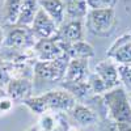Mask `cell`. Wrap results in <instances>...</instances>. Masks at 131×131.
<instances>
[{
  "label": "cell",
  "instance_id": "obj_12",
  "mask_svg": "<svg viewBox=\"0 0 131 131\" xmlns=\"http://www.w3.org/2000/svg\"><path fill=\"white\" fill-rule=\"evenodd\" d=\"M68 114L71 115V118L73 119L75 123H78L79 126H81L84 128L85 127H93L100 121V117H98L96 110H93L88 105L80 104V102H76Z\"/></svg>",
  "mask_w": 131,
  "mask_h": 131
},
{
  "label": "cell",
  "instance_id": "obj_14",
  "mask_svg": "<svg viewBox=\"0 0 131 131\" xmlns=\"http://www.w3.org/2000/svg\"><path fill=\"white\" fill-rule=\"evenodd\" d=\"M88 59H70L64 75V81H86L89 76Z\"/></svg>",
  "mask_w": 131,
  "mask_h": 131
},
{
  "label": "cell",
  "instance_id": "obj_23",
  "mask_svg": "<svg viewBox=\"0 0 131 131\" xmlns=\"http://www.w3.org/2000/svg\"><path fill=\"white\" fill-rule=\"evenodd\" d=\"M13 106H15V102L12 101V98L7 94L5 88H0V117L9 114L12 112Z\"/></svg>",
  "mask_w": 131,
  "mask_h": 131
},
{
  "label": "cell",
  "instance_id": "obj_19",
  "mask_svg": "<svg viewBox=\"0 0 131 131\" xmlns=\"http://www.w3.org/2000/svg\"><path fill=\"white\" fill-rule=\"evenodd\" d=\"M24 0H4L3 4V18L5 25H12L17 23L20 9Z\"/></svg>",
  "mask_w": 131,
  "mask_h": 131
},
{
  "label": "cell",
  "instance_id": "obj_30",
  "mask_svg": "<svg viewBox=\"0 0 131 131\" xmlns=\"http://www.w3.org/2000/svg\"><path fill=\"white\" fill-rule=\"evenodd\" d=\"M128 100H130V106H131V93L128 94Z\"/></svg>",
  "mask_w": 131,
  "mask_h": 131
},
{
  "label": "cell",
  "instance_id": "obj_25",
  "mask_svg": "<svg viewBox=\"0 0 131 131\" xmlns=\"http://www.w3.org/2000/svg\"><path fill=\"white\" fill-rule=\"evenodd\" d=\"M117 0H86L89 9H106L114 8Z\"/></svg>",
  "mask_w": 131,
  "mask_h": 131
},
{
  "label": "cell",
  "instance_id": "obj_22",
  "mask_svg": "<svg viewBox=\"0 0 131 131\" xmlns=\"http://www.w3.org/2000/svg\"><path fill=\"white\" fill-rule=\"evenodd\" d=\"M119 81L123 89L130 94L131 93V63L128 64H119L118 66Z\"/></svg>",
  "mask_w": 131,
  "mask_h": 131
},
{
  "label": "cell",
  "instance_id": "obj_24",
  "mask_svg": "<svg viewBox=\"0 0 131 131\" xmlns=\"http://www.w3.org/2000/svg\"><path fill=\"white\" fill-rule=\"evenodd\" d=\"M98 127H97V131H119V127H118V123L110 117H102L100 121H98Z\"/></svg>",
  "mask_w": 131,
  "mask_h": 131
},
{
  "label": "cell",
  "instance_id": "obj_5",
  "mask_svg": "<svg viewBox=\"0 0 131 131\" xmlns=\"http://www.w3.org/2000/svg\"><path fill=\"white\" fill-rule=\"evenodd\" d=\"M68 62H70L68 57L62 58V59H57V60H49V62L36 60L34 66H33L34 79L47 81V83H60V81H63Z\"/></svg>",
  "mask_w": 131,
  "mask_h": 131
},
{
  "label": "cell",
  "instance_id": "obj_27",
  "mask_svg": "<svg viewBox=\"0 0 131 131\" xmlns=\"http://www.w3.org/2000/svg\"><path fill=\"white\" fill-rule=\"evenodd\" d=\"M119 131H131V123H122V125H118Z\"/></svg>",
  "mask_w": 131,
  "mask_h": 131
},
{
  "label": "cell",
  "instance_id": "obj_2",
  "mask_svg": "<svg viewBox=\"0 0 131 131\" xmlns=\"http://www.w3.org/2000/svg\"><path fill=\"white\" fill-rule=\"evenodd\" d=\"M85 29L91 34L106 38L110 37L118 26V18L114 8L106 9H89L84 18Z\"/></svg>",
  "mask_w": 131,
  "mask_h": 131
},
{
  "label": "cell",
  "instance_id": "obj_11",
  "mask_svg": "<svg viewBox=\"0 0 131 131\" xmlns=\"http://www.w3.org/2000/svg\"><path fill=\"white\" fill-rule=\"evenodd\" d=\"M93 72H96L102 79L107 91L114 89V88L121 85V81H119V73H118V64H115L112 59L107 58L105 60L98 62L96 64Z\"/></svg>",
  "mask_w": 131,
  "mask_h": 131
},
{
  "label": "cell",
  "instance_id": "obj_17",
  "mask_svg": "<svg viewBox=\"0 0 131 131\" xmlns=\"http://www.w3.org/2000/svg\"><path fill=\"white\" fill-rule=\"evenodd\" d=\"M63 3L68 20H84L89 10L86 0H63Z\"/></svg>",
  "mask_w": 131,
  "mask_h": 131
},
{
  "label": "cell",
  "instance_id": "obj_4",
  "mask_svg": "<svg viewBox=\"0 0 131 131\" xmlns=\"http://www.w3.org/2000/svg\"><path fill=\"white\" fill-rule=\"evenodd\" d=\"M4 47L9 50H18V51H26L33 50L36 45V37L29 26L12 24V25H4Z\"/></svg>",
  "mask_w": 131,
  "mask_h": 131
},
{
  "label": "cell",
  "instance_id": "obj_15",
  "mask_svg": "<svg viewBox=\"0 0 131 131\" xmlns=\"http://www.w3.org/2000/svg\"><path fill=\"white\" fill-rule=\"evenodd\" d=\"M39 8L51 17L58 26L66 21V8L63 0H38Z\"/></svg>",
  "mask_w": 131,
  "mask_h": 131
},
{
  "label": "cell",
  "instance_id": "obj_31",
  "mask_svg": "<svg viewBox=\"0 0 131 131\" xmlns=\"http://www.w3.org/2000/svg\"><path fill=\"white\" fill-rule=\"evenodd\" d=\"M128 33H130V34H131V30H130V31H128Z\"/></svg>",
  "mask_w": 131,
  "mask_h": 131
},
{
  "label": "cell",
  "instance_id": "obj_3",
  "mask_svg": "<svg viewBox=\"0 0 131 131\" xmlns=\"http://www.w3.org/2000/svg\"><path fill=\"white\" fill-rule=\"evenodd\" d=\"M102 101L107 117H110L118 125L131 123V106L128 93L123 89L122 85L107 91L102 96Z\"/></svg>",
  "mask_w": 131,
  "mask_h": 131
},
{
  "label": "cell",
  "instance_id": "obj_32",
  "mask_svg": "<svg viewBox=\"0 0 131 131\" xmlns=\"http://www.w3.org/2000/svg\"><path fill=\"white\" fill-rule=\"evenodd\" d=\"M128 2H130V3H131V0H128Z\"/></svg>",
  "mask_w": 131,
  "mask_h": 131
},
{
  "label": "cell",
  "instance_id": "obj_20",
  "mask_svg": "<svg viewBox=\"0 0 131 131\" xmlns=\"http://www.w3.org/2000/svg\"><path fill=\"white\" fill-rule=\"evenodd\" d=\"M60 125L59 117L58 114L54 113H45L39 115V121H38V130L39 131H57Z\"/></svg>",
  "mask_w": 131,
  "mask_h": 131
},
{
  "label": "cell",
  "instance_id": "obj_7",
  "mask_svg": "<svg viewBox=\"0 0 131 131\" xmlns=\"http://www.w3.org/2000/svg\"><path fill=\"white\" fill-rule=\"evenodd\" d=\"M30 30L36 39H47V38H57L59 26L55 24L51 17H49L43 10L39 8L38 12L30 25Z\"/></svg>",
  "mask_w": 131,
  "mask_h": 131
},
{
  "label": "cell",
  "instance_id": "obj_9",
  "mask_svg": "<svg viewBox=\"0 0 131 131\" xmlns=\"http://www.w3.org/2000/svg\"><path fill=\"white\" fill-rule=\"evenodd\" d=\"M5 92L13 102L24 104L33 96V81L31 79H10L5 85Z\"/></svg>",
  "mask_w": 131,
  "mask_h": 131
},
{
  "label": "cell",
  "instance_id": "obj_8",
  "mask_svg": "<svg viewBox=\"0 0 131 131\" xmlns=\"http://www.w3.org/2000/svg\"><path fill=\"white\" fill-rule=\"evenodd\" d=\"M106 55L115 64H128L131 63V34L125 33L118 37L109 47Z\"/></svg>",
  "mask_w": 131,
  "mask_h": 131
},
{
  "label": "cell",
  "instance_id": "obj_26",
  "mask_svg": "<svg viewBox=\"0 0 131 131\" xmlns=\"http://www.w3.org/2000/svg\"><path fill=\"white\" fill-rule=\"evenodd\" d=\"M4 37H5L4 29H3V26H0V51H2L3 47H4Z\"/></svg>",
  "mask_w": 131,
  "mask_h": 131
},
{
  "label": "cell",
  "instance_id": "obj_13",
  "mask_svg": "<svg viewBox=\"0 0 131 131\" xmlns=\"http://www.w3.org/2000/svg\"><path fill=\"white\" fill-rule=\"evenodd\" d=\"M60 88H63L64 91H67L76 101L80 104H85L92 101L94 96L89 88V85L86 81H60Z\"/></svg>",
  "mask_w": 131,
  "mask_h": 131
},
{
  "label": "cell",
  "instance_id": "obj_28",
  "mask_svg": "<svg viewBox=\"0 0 131 131\" xmlns=\"http://www.w3.org/2000/svg\"><path fill=\"white\" fill-rule=\"evenodd\" d=\"M94 127V126H93ZM93 127H85V128H83V130H79V131H96Z\"/></svg>",
  "mask_w": 131,
  "mask_h": 131
},
{
  "label": "cell",
  "instance_id": "obj_18",
  "mask_svg": "<svg viewBox=\"0 0 131 131\" xmlns=\"http://www.w3.org/2000/svg\"><path fill=\"white\" fill-rule=\"evenodd\" d=\"M38 9H39L38 0H24L16 24L30 28L33 20H34V17H36V15L38 12Z\"/></svg>",
  "mask_w": 131,
  "mask_h": 131
},
{
  "label": "cell",
  "instance_id": "obj_21",
  "mask_svg": "<svg viewBox=\"0 0 131 131\" xmlns=\"http://www.w3.org/2000/svg\"><path fill=\"white\" fill-rule=\"evenodd\" d=\"M86 83H88L89 88L92 91V93L94 96H98V97H102L106 92H107V88L105 83L102 81V79L98 76L96 72H91L88 79H86Z\"/></svg>",
  "mask_w": 131,
  "mask_h": 131
},
{
  "label": "cell",
  "instance_id": "obj_10",
  "mask_svg": "<svg viewBox=\"0 0 131 131\" xmlns=\"http://www.w3.org/2000/svg\"><path fill=\"white\" fill-rule=\"evenodd\" d=\"M85 24L84 20H67L59 26L58 37L64 43H75L84 41Z\"/></svg>",
  "mask_w": 131,
  "mask_h": 131
},
{
  "label": "cell",
  "instance_id": "obj_29",
  "mask_svg": "<svg viewBox=\"0 0 131 131\" xmlns=\"http://www.w3.org/2000/svg\"><path fill=\"white\" fill-rule=\"evenodd\" d=\"M26 131H39V130H38V127H37V126H33V127H30V128H28Z\"/></svg>",
  "mask_w": 131,
  "mask_h": 131
},
{
  "label": "cell",
  "instance_id": "obj_1",
  "mask_svg": "<svg viewBox=\"0 0 131 131\" xmlns=\"http://www.w3.org/2000/svg\"><path fill=\"white\" fill-rule=\"evenodd\" d=\"M78 102L75 98L63 88L51 89L38 96H31L23 104L30 112L42 115L45 113L63 114L70 113L71 109Z\"/></svg>",
  "mask_w": 131,
  "mask_h": 131
},
{
  "label": "cell",
  "instance_id": "obj_16",
  "mask_svg": "<svg viewBox=\"0 0 131 131\" xmlns=\"http://www.w3.org/2000/svg\"><path fill=\"white\" fill-rule=\"evenodd\" d=\"M66 54L70 59H91L94 57V49L89 42L79 41L75 43H64Z\"/></svg>",
  "mask_w": 131,
  "mask_h": 131
},
{
  "label": "cell",
  "instance_id": "obj_6",
  "mask_svg": "<svg viewBox=\"0 0 131 131\" xmlns=\"http://www.w3.org/2000/svg\"><path fill=\"white\" fill-rule=\"evenodd\" d=\"M33 52L37 60L49 62L66 58V45L59 38H47V39H38L36 42Z\"/></svg>",
  "mask_w": 131,
  "mask_h": 131
}]
</instances>
